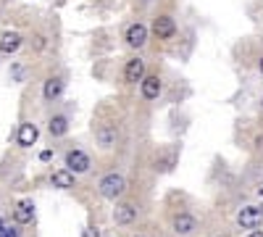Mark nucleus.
Instances as JSON below:
<instances>
[{
  "instance_id": "nucleus-21",
  "label": "nucleus",
  "mask_w": 263,
  "mask_h": 237,
  "mask_svg": "<svg viewBox=\"0 0 263 237\" xmlns=\"http://www.w3.org/2000/svg\"><path fill=\"white\" fill-rule=\"evenodd\" d=\"M137 237H142V234H137Z\"/></svg>"
},
{
  "instance_id": "nucleus-11",
  "label": "nucleus",
  "mask_w": 263,
  "mask_h": 237,
  "mask_svg": "<svg viewBox=\"0 0 263 237\" xmlns=\"http://www.w3.org/2000/svg\"><path fill=\"white\" fill-rule=\"evenodd\" d=\"M137 219V208L132 206V203H119L116 208H114V222L119 224V227H126V224H132Z\"/></svg>"
},
{
  "instance_id": "nucleus-14",
  "label": "nucleus",
  "mask_w": 263,
  "mask_h": 237,
  "mask_svg": "<svg viewBox=\"0 0 263 237\" xmlns=\"http://www.w3.org/2000/svg\"><path fill=\"white\" fill-rule=\"evenodd\" d=\"M50 182H53V187H58V190H71V187H74V174H71L69 169H58V171H53Z\"/></svg>"
},
{
  "instance_id": "nucleus-8",
  "label": "nucleus",
  "mask_w": 263,
  "mask_h": 237,
  "mask_svg": "<svg viewBox=\"0 0 263 237\" xmlns=\"http://www.w3.org/2000/svg\"><path fill=\"white\" fill-rule=\"evenodd\" d=\"M153 32L158 34V40H171L174 34H177V21H174L171 16H158L156 21H153Z\"/></svg>"
},
{
  "instance_id": "nucleus-6",
  "label": "nucleus",
  "mask_w": 263,
  "mask_h": 237,
  "mask_svg": "<svg viewBox=\"0 0 263 237\" xmlns=\"http://www.w3.org/2000/svg\"><path fill=\"white\" fill-rule=\"evenodd\" d=\"M95 140H98V145H100L103 150H111V148L116 145V140H119L116 124H100V126L95 129Z\"/></svg>"
},
{
  "instance_id": "nucleus-5",
  "label": "nucleus",
  "mask_w": 263,
  "mask_h": 237,
  "mask_svg": "<svg viewBox=\"0 0 263 237\" xmlns=\"http://www.w3.org/2000/svg\"><path fill=\"white\" fill-rule=\"evenodd\" d=\"M140 90H142V98L145 100H158L161 90H163V82L158 74H145L142 82H140Z\"/></svg>"
},
{
  "instance_id": "nucleus-17",
  "label": "nucleus",
  "mask_w": 263,
  "mask_h": 237,
  "mask_svg": "<svg viewBox=\"0 0 263 237\" xmlns=\"http://www.w3.org/2000/svg\"><path fill=\"white\" fill-rule=\"evenodd\" d=\"M0 237H18L16 224H8V219H0Z\"/></svg>"
},
{
  "instance_id": "nucleus-7",
  "label": "nucleus",
  "mask_w": 263,
  "mask_h": 237,
  "mask_svg": "<svg viewBox=\"0 0 263 237\" xmlns=\"http://www.w3.org/2000/svg\"><path fill=\"white\" fill-rule=\"evenodd\" d=\"M142 77H145V61H142L140 56L132 58V61H126V66H124V82L137 84V82H142Z\"/></svg>"
},
{
  "instance_id": "nucleus-3",
  "label": "nucleus",
  "mask_w": 263,
  "mask_h": 237,
  "mask_svg": "<svg viewBox=\"0 0 263 237\" xmlns=\"http://www.w3.org/2000/svg\"><path fill=\"white\" fill-rule=\"evenodd\" d=\"M260 222H263V208L260 206H245L237 213V224L242 229H255Z\"/></svg>"
},
{
  "instance_id": "nucleus-1",
  "label": "nucleus",
  "mask_w": 263,
  "mask_h": 237,
  "mask_svg": "<svg viewBox=\"0 0 263 237\" xmlns=\"http://www.w3.org/2000/svg\"><path fill=\"white\" fill-rule=\"evenodd\" d=\"M126 192V179L121 177V174H116V171H111V174H105L103 179H100V195L103 198H108V200H116V198H121Z\"/></svg>"
},
{
  "instance_id": "nucleus-10",
  "label": "nucleus",
  "mask_w": 263,
  "mask_h": 237,
  "mask_svg": "<svg viewBox=\"0 0 263 237\" xmlns=\"http://www.w3.org/2000/svg\"><path fill=\"white\" fill-rule=\"evenodd\" d=\"M37 137H40V129H37V124H32V121H24V124L18 126L16 142H18L21 148H32V145L37 142Z\"/></svg>"
},
{
  "instance_id": "nucleus-15",
  "label": "nucleus",
  "mask_w": 263,
  "mask_h": 237,
  "mask_svg": "<svg viewBox=\"0 0 263 237\" xmlns=\"http://www.w3.org/2000/svg\"><path fill=\"white\" fill-rule=\"evenodd\" d=\"M21 48V34L18 32H6L3 37H0V53H16Z\"/></svg>"
},
{
  "instance_id": "nucleus-12",
  "label": "nucleus",
  "mask_w": 263,
  "mask_h": 237,
  "mask_svg": "<svg viewBox=\"0 0 263 237\" xmlns=\"http://www.w3.org/2000/svg\"><path fill=\"white\" fill-rule=\"evenodd\" d=\"M34 219V203L32 200H18L13 208V222L16 224H29Z\"/></svg>"
},
{
  "instance_id": "nucleus-9",
  "label": "nucleus",
  "mask_w": 263,
  "mask_h": 237,
  "mask_svg": "<svg viewBox=\"0 0 263 237\" xmlns=\"http://www.w3.org/2000/svg\"><path fill=\"white\" fill-rule=\"evenodd\" d=\"M124 40H126V45H129V48H142L145 42H147V27L137 21V24H132V27L126 29Z\"/></svg>"
},
{
  "instance_id": "nucleus-4",
  "label": "nucleus",
  "mask_w": 263,
  "mask_h": 237,
  "mask_svg": "<svg viewBox=\"0 0 263 237\" xmlns=\"http://www.w3.org/2000/svg\"><path fill=\"white\" fill-rule=\"evenodd\" d=\"M171 229H174V234H177V237H192L195 229H197V219L190 216V213H179V216H174Z\"/></svg>"
},
{
  "instance_id": "nucleus-16",
  "label": "nucleus",
  "mask_w": 263,
  "mask_h": 237,
  "mask_svg": "<svg viewBox=\"0 0 263 237\" xmlns=\"http://www.w3.org/2000/svg\"><path fill=\"white\" fill-rule=\"evenodd\" d=\"M48 132H50L53 137H63L66 132H69V119H66L63 114L53 116V119L48 121Z\"/></svg>"
},
{
  "instance_id": "nucleus-18",
  "label": "nucleus",
  "mask_w": 263,
  "mask_h": 237,
  "mask_svg": "<svg viewBox=\"0 0 263 237\" xmlns=\"http://www.w3.org/2000/svg\"><path fill=\"white\" fill-rule=\"evenodd\" d=\"M53 158V150H42L40 153V161H50Z\"/></svg>"
},
{
  "instance_id": "nucleus-19",
  "label": "nucleus",
  "mask_w": 263,
  "mask_h": 237,
  "mask_svg": "<svg viewBox=\"0 0 263 237\" xmlns=\"http://www.w3.org/2000/svg\"><path fill=\"white\" fill-rule=\"evenodd\" d=\"M248 237H263V232H260V229H253V232H250Z\"/></svg>"
},
{
  "instance_id": "nucleus-2",
  "label": "nucleus",
  "mask_w": 263,
  "mask_h": 237,
  "mask_svg": "<svg viewBox=\"0 0 263 237\" xmlns=\"http://www.w3.org/2000/svg\"><path fill=\"white\" fill-rule=\"evenodd\" d=\"M90 166H92V161L84 150H69L66 153V169L71 174H84V171H90Z\"/></svg>"
},
{
  "instance_id": "nucleus-13",
  "label": "nucleus",
  "mask_w": 263,
  "mask_h": 237,
  "mask_svg": "<svg viewBox=\"0 0 263 237\" xmlns=\"http://www.w3.org/2000/svg\"><path fill=\"white\" fill-rule=\"evenodd\" d=\"M42 95H45V100H58L63 95V79L61 77H48L45 79V87H42Z\"/></svg>"
},
{
  "instance_id": "nucleus-20",
  "label": "nucleus",
  "mask_w": 263,
  "mask_h": 237,
  "mask_svg": "<svg viewBox=\"0 0 263 237\" xmlns=\"http://www.w3.org/2000/svg\"><path fill=\"white\" fill-rule=\"evenodd\" d=\"M260 74H263V61H260Z\"/></svg>"
}]
</instances>
